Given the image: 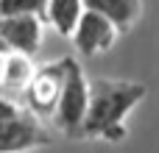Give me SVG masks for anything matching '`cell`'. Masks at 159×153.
Masks as SVG:
<instances>
[{
  "instance_id": "8992f818",
  "label": "cell",
  "mask_w": 159,
  "mask_h": 153,
  "mask_svg": "<svg viewBox=\"0 0 159 153\" xmlns=\"http://www.w3.org/2000/svg\"><path fill=\"white\" fill-rule=\"evenodd\" d=\"M117 36L120 33L115 31V25L109 20H103L92 11H84L70 39H73V45L81 56H98V53H106L115 45Z\"/></svg>"
},
{
  "instance_id": "ba28073f",
  "label": "cell",
  "mask_w": 159,
  "mask_h": 153,
  "mask_svg": "<svg viewBox=\"0 0 159 153\" xmlns=\"http://www.w3.org/2000/svg\"><path fill=\"white\" fill-rule=\"evenodd\" d=\"M81 14H84V0H48L42 22H48L59 36H73Z\"/></svg>"
},
{
  "instance_id": "8fae6325",
  "label": "cell",
  "mask_w": 159,
  "mask_h": 153,
  "mask_svg": "<svg viewBox=\"0 0 159 153\" xmlns=\"http://www.w3.org/2000/svg\"><path fill=\"white\" fill-rule=\"evenodd\" d=\"M22 111H25V109H20L11 98H3V95H0V123H3V120H14V117H20Z\"/></svg>"
},
{
  "instance_id": "7a4b0ae2",
  "label": "cell",
  "mask_w": 159,
  "mask_h": 153,
  "mask_svg": "<svg viewBox=\"0 0 159 153\" xmlns=\"http://www.w3.org/2000/svg\"><path fill=\"white\" fill-rule=\"evenodd\" d=\"M61 64H64V81H61V92H59L56 111L50 120L64 137L81 139V123H84L87 103H89V81L84 75V67L75 59L64 56Z\"/></svg>"
},
{
  "instance_id": "7c38bea8",
  "label": "cell",
  "mask_w": 159,
  "mask_h": 153,
  "mask_svg": "<svg viewBox=\"0 0 159 153\" xmlns=\"http://www.w3.org/2000/svg\"><path fill=\"white\" fill-rule=\"evenodd\" d=\"M3 56H6V53L0 50V81H3Z\"/></svg>"
},
{
  "instance_id": "9c48e42d",
  "label": "cell",
  "mask_w": 159,
  "mask_h": 153,
  "mask_svg": "<svg viewBox=\"0 0 159 153\" xmlns=\"http://www.w3.org/2000/svg\"><path fill=\"white\" fill-rule=\"evenodd\" d=\"M34 61L28 56H20V53H6L3 56V81L0 86L8 89V92H25L28 81L34 78Z\"/></svg>"
},
{
  "instance_id": "5b68a950",
  "label": "cell",
  "mask_w": 159,
  "mask_h": 153,
  "mask_svg": "<svg viewBox=\"0 0 159 153\" xmlns=\"http://www.w3.org/2000/svg\"><path fill=\"white\" fill-rule=\"evenodd\" d=\"M45 22L39 17H0V42L6 53L34 56L42 47Z\"/></svg>"
},
{
  "instance_id": "3957f363",
  "label": "cell",
  "mask_w": 159,
  "mask_h": 153,
  "mask_svg": "<svg viewBox=\"0 0 159 153\" xmlns=\"http://www.w3.org/2000/svg\"><path fill=\"white\" fill-rule=\"evenodd\" d=\"M61 81H64V64H61V59L59 61H50L45 67H36L34 70V78L28 81V86L22 92L25 111L34 114L36 120L53 117L56 100H59V92H61Z\"/></svg>"
},
{
  "instance_id": "277c9868",
  "label": "cell",
  "mask_w": 159,
  "mask_h": 153,
  "mask_svg": "<svg viewBox=\"0 0 159 153\" xmlns=\"http://www.w3.org/2000/svg\"><path fill=\"white\" fill-rule=\"evenodd\" d=\"M53 142L50 131L28 111L0 123V153H31Z\"/></svg>"
},
{
  "instance_id": "52a82bcc",
  "label": "cell",
  "mask_w": 159,
  "mask_h": 153,
  "mask_svg": "<svg viewBox=\"0 0 159 153\" xmlns=\"http://www.w3.org/2000/svg\"><path fill=\"white\" fill-rule=\"evenodd\" d=\"M84 11L109 20L117 33H126L137 25L143 14V0H84Z\"/></svg>"
},
{
  "instance_id": "30bf717a",
  "label": "cell",
  "mask_w": 159,
  "mask_h": 153,
  "mask_svg": "<svg viewBox=\"0 0 159 153\" xmlns=\"http://www.w3.org/2000/svg\"><path fill=\"white\" fill-rule=\"evenodd\" d=\"M48 0H0V17H39L45 14Z\"/></svg>"
},
{
  "instance_id": "4fadbf2b",
  "label": "cell",
  "mask_w": 159,
  "mask_h": 153,
  "mask_svg": "<svg viewBox=\"0 0 159 153\" xmlns=\"http://www.w3.org/2000/svg\"><path fill=\"white\" fill-rule=\"evenodd\" d=\"M0 50H3V42H0ZM3 53H6V50H3Z\"/></svg>"
},
{
  "instance_id": "6da1fadb",
  "label": "cell",
  "mask_w": 159,
  "mask_h": 153,
  "mask_svg": "<svg viewBox=\"0 0 159 153\" xmlns=\"http://www.w3.org/2000/svg\"><path fill=\"white\" fill-rule=\"evenodd\" d=\"M148 95L145 84L120 81V78H95L89 81V103L81 123V139H101L117 145L126 139V117Z\"/></svg>"
}]
</instances>
